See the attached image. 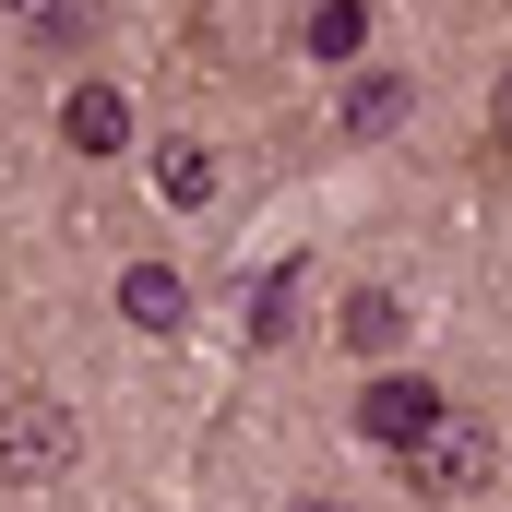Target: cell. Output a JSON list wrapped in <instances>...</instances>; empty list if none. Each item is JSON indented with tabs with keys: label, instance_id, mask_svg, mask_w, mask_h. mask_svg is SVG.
<instances>
[{
	"label": "cell",
	"instance_id": "5",
	"mask_svg": "<svg viewBox=\"0 0 512 512\" xmlns=\"http://www.w3.org/2000/svg\"><path fill=\"white\" fill-rule=\"evenodd\" d=\"M120 322L131 334H179V322H191V286H179L167 262H131L120 274Z\"/></svg>",
	"mask_w": 512,
	"mask_h": 512
},
{
	"label": "cell",
	"instance_id": "11",
	"mask_svg": "<svg viewBox=\"0 0 512 512\" xmlns=\"http://www.w3.org/2000/svg\"><path fill=\"white\" fill-rule=\"evenodd\" d=\"M12 12H24V24H60V0H12Z\"/></svg>",
	"mask_w": 512,
	"mask_h": 512
},
{
	"label": "cell",
	"instance_id": "4",
	"mask_svg": "<svg viewBox=\"0 0 512 512\" xmlns=\"http://www.w3.org/2000/svg\"><path fill=\"white\" fill-rule=\"evenodd\" d=\"M60 143H72V155H120V143H131V96H120V84H72Z\"/></svg>",
	"mask_w": 512,
	"mask_h": 512
},
{
	"label": "cell",
	"instance_id": "1",
	"mask_svg": "<svg viewBox=\"0 0 512 512\" xmlns=\"http://www.w3.org/2000/svg\"><path fill=\"white\" fill-rule=\"evenodd\" d=\"M393 465H405V489H417V501H477V489H489V465H501V441H489L477 417H453V405H441Z\"/></svg>",
	"mask_w": 512,
	"mask_h": 512
},
{
	"label": "cell",
	"instance_id": "3",
	"mask_svg": "<svg viewBox=\"0 0 512 512\" xmlns=\"http://www.w3.org/2000/svg\"><path fill=\"white\" fill-rule=\"evenodd\" d=\"M429 417H441V393L417 382V370H393V382H370V393H358V429H370L382 453H405V441H417Z\"/></svg>",
	"mask_w": 512,
	"mask_h": 512
},
{
	"label": "cell",
	"instance_id": "9",
	"mask_svg": "<svg viewBox=\"0 0 512 512\" xmlns=\"http://www.w3.org/2000/svg\"><path fill=\"white\" fill-rule=\"evenodd\" d=\"M393 120H405V84H393V72H370V84L346 96V131L370 143V131H393Z\"/></svg>",
	"mask_w": 512,
	"mask_h": 512
},
{
	"label": "cell",
	"instance_id": "12",
	"mask_svg": "<svg viewBox=\"0 0 512 512\" xmlns=\"http://www.w3.org/2000/svg\"><path fill=\"white\" fill-rule=\"evenodd\" d=\"M298 512H358V501H298Z\"/></svg>",
	"mask_w": 512,
	"mask_h": 512
},
{
	"label": "cell",
	"instance_id": "6",
	"mask_svg": "<svg viewBox=\"0 0 512 512\" xmlns=\"http://www.w3.org/2000/svg\"><path fill=\"white\" fill-rule=\"evenodd\" d=\"M298 48L310 60H358L370 48V0H298Z\"/></svg>",
	"mask_w": 512,
	"mask_h": 512
},
{
	"label": "cell",
	"instance_id": "10",
	"mask_svg": "<svg viewBox=\"0 0 512 512\" xmlns=\"http://www.w3.org/2000/svg\"><path fill=\"white\" fill-rule=\"evenodd\" d=\"M489 131H501V143H512V72H501V96H489Z\"/></svg>",
	"mask_w": 512,
	"mask_h": 512
},
{
	"label": "cell",
	"instance_id": "8",
	"mask_svg": "<svg viewBox=\"0 0 512 512\" xmlns=\"http://www.w3.org/2000/svg\"><path fill=\"white\" fill-rule=\"evenodd\" d=\"M155 191H167V203H203V191H215V155H203V143H167V155H155Z\"/></svg>",
	"mask_w": 512,
	"mask_h": 512
},
{
	"label": "cell",
	"instance_id": "7",
	"mask_svg": "<svg viewBox=\"0 0 512 512\" xmlns=\"http://www.w3.org/2000/svg\"><path fill=\"white\" fill-rule=\"evenodd\" d=\"M393 334H405V310H393L382 286H358V298H346V310H334V346H358V358H382Z\"/></svg>",
	"mask_w": 512,
	"mask_h": 512
},
{
	"label": "cell",
	"instance_id": "2",
	"mask_svg": "<svg viewBox=\"0 0 512 512\" xmlns=\"http://www.w3.org/2000/svg\"><path fill=\"white\" fill-rule=\"evenodd\" d=\"M72 465V405L60 393H12L0 405V489H48Z\"/></svg>",
	"mask_w": 512,
	"mask_h": 512
}]
</instances>
